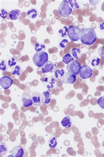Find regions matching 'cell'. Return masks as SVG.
Returning <instances> with one entry per match:
<instances>
[{"label": "cell", "instance_id": "obj_13", "mask_svg": "<svg viewBox=\"0 0 104 157\" xmlns=\"http://www.w3.org/2000/svg\"><path fill=\"white\" fill-rule=\"evenodd\" d=\"M54 68V64L52 61H48L42 67V71L44 73H47L52 71Z\"/></svg>", "mask_w": 104, "mask_h": 157}, {"label": "cell", "instance_id": "obj_6", "mask_svg": "<svg viewBox=\"0 0 104 157\" xmlns=\"http://www.w3.org/2000/svg\"><path fill=\"white\" fill-rule=\"evenodd\" d=\"M79 73L81 79H87L92 76L93 71L90 67L87 65H84L81 67V71Z\"/></svg>", "mask_w": 104, "mask_h": 157}, {"label": "cell", "instance_id": "obj_16", "mask_svg": "<svg viewBox=\"0 0 104 157\" xmlns=\"http://www.w3.org/2000/svg\"><path fill=\"white\" fill-rule=\"evenodd\" d=\"M44 81L47 88L48 89H53L56 82L55 78L52 77L46 78Z\"/></svg>", "mask_w": 104, "mask_h": 157}, {"label": "cell", "instance_id": "obj_20", "mask_svg": "<svg viewBox=\"0 0 104 157\" xmlns=\"http://www.w3.org/2000/svg\"><path fill=\"white\" fill-rule=\"evenodd\" d=\"M48 144L51 148L56 147L58 144V140L57 138L55 136H52L50 138L48 141Z\"/></svg>", "mask_w": 104, "mask_h": 157}, {"label": "cell", "instance_id": "obj_31", "mask_svg": "<svg viewBox=\"0 0 104 157\" xmlns=\"http://www.w3.org/2000/svg\"><path fill=\"white\" fill-rule=\"evenodd\" d=\"M9 14V11L7 10L4 9L1 10V13H0V16L2 19H6L8 17Z\"/></svg>", "mask_w": 104, "mask_h": 157}, {"label": "cell", "instance_id": "obj_3", "mask_svg": "<svg viewBox=\"0 0 104 157\" xmlns=\"http://www.w3.org/2000/svg\"><path fill=\"white\" fill-rule=\"evenodd\" d=\"M73 9L71 8L68 1H62L58 7V11L59 15L63 17H67L71 14Z\"/></svg>", "mask_w": 104, "mask_h": 157}, {"label": "cell", "instance_id": "obj_11", "mask_svg": "<svg viewBox=\"0 0 104 157\" xmlns=\"http://www.w3.org/2000/svg\"><path fill=\"white\" fill-rule=\"evenodd\" d=\"M11 153L14 157H21L23 156L24 151L20 146H17L12 149Z\"/></svg>", "mask_w": 104, "mask_h": 157}, {"label": "cell", "instance_id": "obj_2", "mask_svg": "<svg viewBox=\"0 0 104 157\" xmlns=\"http://www.w3.org/2000/svg\"><path fill=\"white\" fill-rule=\"evenodd\" d=\"M33 63L38 67H42L48 61V55L45 51L36 52L33 57Z\"/></svg>", "mask_w": 104, "mask_h": 157}, {"label": "cell", "instance_id": "obj_10", "mask_svg": "<svg viewBox=\"0 0 104 157\" xmlns=\"http://www.w3.org/2000/svg\"><path fill=\"white\" fill-rule=\"evenodd\" d=\"M33 104L35 106H40L41 105V94L35 91L31 93Z\"/></svg>", "mask_w": 104, "mask_h": 157}, {"label": "cell", "instance_id": "obj_18", "mask_svg": "<svg viewBox=\"0 0 104 157\" xmlns=\"http://www.w3.org/2000/svg\"><path fill=\"white\" fill-rule=\"evenodd\" d=\"M71 55L76 59H79L81 58L82 52L81 49L74 48L71 50Z\"/></svg>", "mask_w": 104, "mask_h": 157}, {"label": "cell", "instance_id": "obj_34", "mask_svg": "<svg viewBox=\"0 0 104 157\" xmlns=\"http://www.w3.org/2000/svg\"><path fill=\"white\" fill-rule=\"evenodd\" d=\"M98 27L99 31L104 33V22L99 23L98 24Z\"/></svg>", "mask_w": 104, "mask_h": 157}, {"label": "cell", "instance_id": "obj_22", "mask_svg": "<svg viewBox=\"0 0 104 157\" xmlns=\"http://www.w3.org/2000/svg\"><path fill=\"white\" fill-rule=\"evenodd\" d=\"M74 59L72 56V55L69 54V53H68V54L65 55V56L63 57L62 60H63V61L64 63L68 65L71 61L74 60Z\"/></svg>", "mask_w": 104, "mask_h": 157}, {"label": "cell", "instance_id": "obj_14", "mask_svg": "<svg viewBox=\"0 0 104 157\" xmlns=\"http://www.w3.org/2000/svg\"><path fill=\"white\" fill-rule=\"evenodd\" d=\"M21 11L20 10L17 9L12 10L9 12L10 19L12 21L19 20L21 16Z\"/></svg>", "mask_w": 104, "mask_h": 157}, {"label": "cell", "instance_id": "obj_35", "mask_svg": "<svg viewBox=\"0 0 104 157\" xmlns=\"http://www.w3.org/2000/svg\"><path fill=\"white\" fill-rule=\"evenodd\" d=\"M100 1L99 0H89V2L91 4V5H95L97 4Z\"/></svg>", "mask_w": 104, "mask_h": 157}, {"label": "cell", "instance_id": "obj_12", "mask_svg": "<svg viewBox=\"0 0 104 157\" xmlns=\"http://www.w3.org/2000/svg\"><path fill=\"white\" fill-rule=\"evenodd\" d=\"M52 100L51 93L47 91H44L41 94V101L43 104H47L50 103Z\"/></svg>", "mask_w": 104, "mask_h": 157}, {"label": "cell", "instance_id": "obj_26", "mask_svg": "<svg viewBox=\"0 0 104 157\" xmlns=\"http://www.w3.org/2000/svg\"><path fill=\"white\" fill-rule=\"evenodd\" d=\"M7 62L9 67L12 68L17 65L16 64L17 63V60L14 57H11L8 59Z\"/></svg>", "mask_w": 104, "mask_h": 157}, {"label": "cell", "instance_id": "obj_1", "mask_svg": "<svg viewBox=\"0 0 104 157\" xmlns=\"http://www.w3.org/2000/svg\"><path fill=\"white\" fill-rule=\"evenodd\" d=\"M97 39L96 33L93 28L87 27L82 29L80 39L82 44L87 45H92Z\"/></svg>", "mask_w": 104, "mask_h": 157}, {"label": "cell", "instance_id": "obj_15", "mask_svg": "<svg viewBox=\"0 0 104 157\" xmlns=\"http://www.w3.org/2000/svg\"><path fill=\"white\" fill-rule=\"evenodd\" d=\"M62 127L65 128H68L72 126V122L71 117L69 116H66L64 117L61 122Z\"/></svg>", "mask_w": 104, "mask_h": 157}, {"label": "cell", "instance_id": "obj_30", "mask_svg": "<svg viewBox=\"0 0 104 157\" xmlns=\"http://www.w3.org/2000/svg\"><path fill=\"white\" fill-rule=\"evenodd\" d=\"M69 43V41L67 39L65 38L62 39L61 41L59 43L58 46H59V48L61 49H64L67 46V44Z\"/></svg>", "mask_w": 104, "mask_h": 157}, {"label": "cell", "instance_id": "obj_4", "mask_svg": "<svg viewBox=\"0 0 104 157\" xmlns=\"http://www.w3.org/2000/svg\"><path fill=\"white\" fill-rule=\"evenodd\" d=\"M81 30L75 26H70L68 27V36L72 41L76 42L81 39Z\"/></svg>", "mask_w": 104, "mask_h": 157}, {"label": "cell", "instance_id": "obj_29", "mask_svg": "<svg viewBox=\"0 0 104 157\" xmlns=\"http://www.w3.org/2000/svg\"><path fill=\"white\" fill-rule=\"evenodd\" d=\"M100 59L97 57H93L91 60V65L92 67H97L100 64Z\"/></svg>", "mask_w": 104, "mask_h": 157}, {"label": "cell", "instance_id": "obj_33", "mask_svg": "<svg viewBox=\"0 0 104 157\" xmlns=\"http://www.w3.org/2000/svg\"><path fill=\"white\" fill-rule=\"evenodd\" d=\"M98 53L100 57L104 59V46L98 48Z\"/></svg>", "mask_w": 104, "mask_h": 157}, {"label": "cell", "instance_id": "obj_27", "mask_svg": "<svg viewBox=\"0 0 104 157\" xmlns=\"http://www.w3.org/2000/svg\"><path fill=\"white\" fill-rule=\"evenodd\" d=\"M9 67L8 62L5 60H2L0 62V70L2 71H5L8 70Z\"/></svg>", "mask_w": 104, "mask_h": 157}, {"label": "cell", "instance_id": "obj_7", "mask_svg": "<svg viewBox=\"0 0 104 157\" xmlns=\"http://www.w3.org/2000/svg\"><path fill=\"white\" fill-rule=\"evenodd\" d=\"M76 75L69 72L65 73L62 78L63 82L66 84H73L76 82Z\"/></svg>", "mask_w": 104, "mask_h": 157}, {"label": "cell", "instance_id": "obj_36", "mask_svg": "<svg viewBox=\"0 0 104 157\" xmlns=\"http://www.w3.org/2000/svg\"><path fill=\"white\" fill-rule=\"evenodd\" d=\"M8 157H14V156H13L12 155H9V156H8Z\"/></svg>", "mask_w": 104, "mask_h": 157}, {"label": "cell", "instance_id": "obj_9", "mask_svg": "<svg viewBox=\"0 0 104 157\" xmlns=\"http://www.w3.org/2000/svg\"><path fill=\"white\" fill-rule=\"evenodd\" d=\"M21 100L24 107H29L33 104L31 96L29 93H24L22 96Z\"/></svg>", "mask_w": 104, "mask_h": 157}, {"label": "cell", "instance_id": "obj_23", "mask_svg": "<svg viewBox=\"0 0 104 157\" xmlns=\"http://www.w3.org/2000/svg\"><path fill=\"white\" fill-rule=\"evenodd\" d=\"M8 147L4 142L0 143V155L1 156H4L8 152Z\"/></svg>", "mask_w": 104, "mask_h": 157}, {"label": "cell", "instance_id": "obj_5", "mask_svg": "<svg viewBox=\"0 0 104 157\" xmlns=\"http://www.w3.org/2000/svg\"><path fill=\"white\" fill-rule=\"evenodd\" d=\"M66 68L69 72L77 75L80 73L81 66V64L78 61L73 60L67 65Z\"/></svg>", "mask_w": 104, "mask_h": 157}, {"label": "cell", "instance_id": "obj_32", "mask_svg": "<svg viewBox=\"0 0 104 157\" xmlns=\"http://www.w3.org/2000/svg\"><path fill=\"white\" fill-rule=\"evenodd\" d=\"M97 103L101 109L104 110V96L99 97L97 100Z\"/></svg>", "mask_w": 104, "mask_h": 157}, {"label": "cell", "instance_id": "obj_17", "mask_svg": "<svg viewBox=\"0 0 104 157\" xmlns=\"http://www.w3.org/2000/svg\"><path fill=\"white\" fill-rule=\"evenodd\" d=\"M26 14H27V16L30 19L33 20V19H35L38 16L39 13L37 10L34 8H32L27 11Z\"/></svg>", "mask_w": 104, "mask_h": 157}, {"label": "cell", "instance_id": "obj_28", "mask_svg": "<svg viewBox=\"0 0 104 157\" xmlns=\"http://www.w3.org/2000/svg\"><path fill=\"white\" fill-rule=\"evenodd\" d=\"M68 1L70 6L73 10H77L80 8V5L77 3L76 0H69Z\"/></svg>", "mask_w": 104, "mask_h": 157}, {"label": "cell", "instance_id": "obj_21", "mask_svg": "<svg viewBox=\"0 0 104 157\" xmlns=\"http://www.w3.org/2000/svg\"><path fill=\"white\" fill-rule=\"evenodd\" d=\"M68 28L66 26H63L60 28L58 32V35L59 36L62 38L66 37L68 36Z\"/></svg>", "mask_w": 104, "mask_h": 157}, {"label": "cell", "instance_id": "obj_8", "mask_svg": "<svg viewBox=\"0 0 104 157\" xmlns=\"http://www.w3.org/2000/svg\"><path fill=\"white\" fill-rule=\"evenodd\" d=\"M13 83V80L8 76H3L0 79V84L4 90L9 89Z\"/></svg>", "mask_w": 104, "mask_h": 157}, {"label": "cell", "instance_id": "obj_25", "mask_svg": "<svg viewBox=\"0 0 104 157\" xmlns=\"http://www.w3.org/2000/svg\"><path fill=\"white\" fill-rule=\"evenodd\" d=\"M35 49L36 52L44 51L46 50V47L45 44L42 43H37L36 44Z\"/></svg>", "mask_w": 104, "mask_h": 157}, {"label": "cell", "instance_id": "obj_24", "mask_svg": "<svg viewBox=\"0 0 104 157\" xmlns=\"http://www.w3.org/2000/svg\"><path fill=\"white\" fill-rule=\"evenodd\" d=\"M65 70L63 69H58L55 71V76L56 78H62L65 74Z\"/></svg>", "mask_w": 104, "mask_h": 157}, {"label": "cell", "instance_id": "obj_19", "mask_svg": "<svg viewBox=\"0 0 104 157\" xmlns=\"http://www.w3.org/2000/svg\"><path fill=\"white\" fill-rule=\"evenodd\" d=\"M23 72L22 67L20 65H17L12 70V73L15 76H20Z\"/></svg>", "mask_w": 104, "mask_h": 157}]
</instances>
